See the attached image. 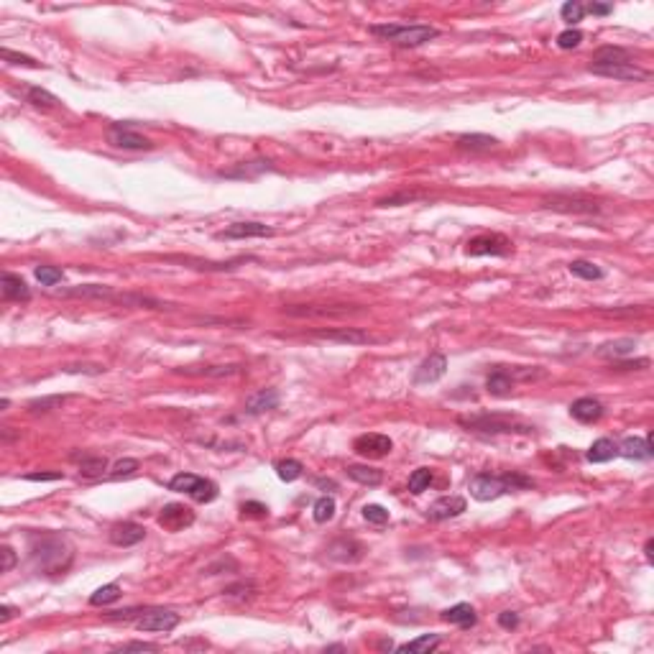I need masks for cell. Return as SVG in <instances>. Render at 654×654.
<instances>
[{"label":"cell","mask_w":654,"mask_h":654,"mask_svg":"<svg viewBox=\"0 0 654 654\" xmlns=\"http://www.w3.org/2000/svg\"><path fill=\"white\" fill-rule=\"evenodd\" d=\"M353 450L358 455H363V458L379 460V458H386V455L394 450V442H391V437H386V434L368 432V434H361V437H355Z\"/></svg>","instance_id":"11"},{"label":"cell","mask_w":654,"mask_h":654,"mask_svg":"<svg viewBox=\"0 0 654 654\" xmlns=\"http://www.w3.org/2000/svg\"><path fill=\"white\" fill-rule=\"evenodd\" d=\"M0 287H3V299H8V302H28L31 299V289H28V284L20 279L18 274L6 271V274H3V281H0Z\"/></svg>","instance_id":"22"},{"label":"cell","mask_w":654,"mask_h":654,"mask_svg":"<svg viewBox=\"0 0 654 654\" xmlns=\"http://www.w3.org/2000/svg\"><path fill=\"white\" fill-rule=\"evenodd\" d=\"M72 460L80 465L82 478H100V475L107 470V460L102 458V455L82 453V455H72Z\"/></svg>","instance_id":"24"},{"label":"cell","mask_w":654,"mask_h":654,"mask_svg":"<svg viewBox=\"0 0 654 654\" xmlns=\"http://www.w3.org/2000/svg\"><path fill=\"white\" fill-rule=\"evenodd\" d=\"M363 519H366L368 524L381 527V524H386L388 521V511L384 506H379V504H368V506H363Z\"/></svg>","instance_id":"43"},{"label":"cell","mask_w":654,"mask_h":654,"mask_svg":"<svg viewBox=\"0 0 654 654\" xmlns=\"http://www.w3.org/2000/svg\"><path fill=\"white\" fill-rule=\"evenodd\" d=\"M314 338L320 340H330V343H343V345H366V343H374L376 338L361 327H335V330H317Z\"/></svg>","instance_id":"14"},{"label":"cell","mask_w":654,"mask_h":654,"mask_svg":"<svg viewBox=\"0 0 654 654\" xmlns=\"http://www.w3.org/2000/svg\"><path fill=\"white\" fill-rule=\"evenodd\" d=\"M570 417L583 424H590V422H598L603 417V404L593 396H581L570 404Z\"/></svg>","instance_id":"17"},{"label":"cell","mask_w":654,"mask_h":654,"mask_svg":"<svg viewBox=\"0 0 654 654\" xmlns=\"http://www.w3.org/2000/svg\"><path fill=\"white\" fill-rule=\"evenodd\" d=\"M445 374H448V358L442 353H432L417 366L412 381L414 386H429V384H437Z\"/></svg>","instance_id":"12"},{"label":"cell","mask_w":654,"mask_h":654,"mask_svg":"<svg viewBox=\"0 0 654 654\" xmlns=\"http://www.w3.org/2000/svg\"><path fill=\"white\" fill-rule=\"evenodd\" d=\"M652 437H654L652 432H649L647 437H626V440L619 445V455H624L629 460H649L654 455Z\"/></svg>","instance_id":"19"},{"label":"cell","mask_w":654,"mask_h":654,"mask_svg":"<svg viewBox=\"0 0 654 654\" xmlns=\"http://www.w3.org/2000/svg\"><path fill=\"white\" fill-rule=\"evenodd\" d=\"M143 537H146V529L136 521H123V524H115L110 529V542L118 547H133V545L143 542Z\"/></svg>","instance_id":"18"},{"label":"cell","mask_w":654,"mask_h":654,"mask_svg":"<svg viewBox=\"0 0 654 654\" xmlns=\"http://www.w3.org/2000/svg\"><path fill=\"white\" fill-rule=\"evenodd\" d=\"M0 54H3V59H6L8 64H20V67H31V69L41 67L34 57H26V54H16V52H11V49H3Z\"/></svg>","instance_id":"44"},{"label":"cell","mask_w":654,"mask_h":654,"mask_svg":"<svg viewBox=\"0 0 654 654\" xmlns=\"http://www.w3.org/2000/svg\"><path fill=\"white\" fill-rule=\"evenodd\" d=\"M202 376H213V379H220V376H233L241 374V366H210L205 371H200Z\"/></svg>","instance_id":"47"},{"label":"cell","mask_w":654,"mask_h":654,"mask_svg":"<svg viewBox=\"0 0 654 654\" xmlns=\"http://www.w3.org/2000/svg\"><path fill=\"white\" fill-rule=\"evenodd\" d=\"M560 16H562V20H568L570 26H575V23L583 20V16H585V6L578 3V0H568V3L560 8Z\"/></svg>","instance_id":"42"},{"label":"cell","mask_w":654,"mask_h":654,"mask_svg":"<svg viewBox=\"0 0 654 654\" xmlns=\"http://www.w3.org/2000/svg\"><path fill=\"white\" fill-rule=\"evenodd\" d=\"M652 545H654V542L649 540V542H647V547H644V552H647V560H649V562H652Z\"/></svg>","instance_id":"57"},{"label":"cell","mask_w":654,"mask_h":654,"mask_svg":"<svg viewBox=\"0 0 654 654\" xmlns=\"http://www.w3.org/2000/svg\"><path fill=\"white\" fill-rule=\"evenodd\" d=\"M179 621L182 616L172 608H146L136 619V629L138 631H174L179 626Z\"/></svg>","instance_id":"7"},{"label":"cell","mask_w":654,"mask_h":654,"mask_svg":"<svg viewBox=\"0 0 654 654\" xmlns=\"http://www.w3.org/2000/svg\"><path fill=\"white\" fill-rule=\"evenodd\" d=\"M312 516L317 524H327V521L335 516V499L333 496H322V499L314 501L312 506Z\"/></svg>","instance_id":"37"},{"label":"cell","mask_w":654,"mask_h":654,"mask_svg":"<svg viewBox=\"0 0 654 654\" xmlns=\"http://www.w3.org/2000/svg\"><path fill=\"white\" fill-rule=\"evenodd\" d=\"M194 524V511L184 504H167L161 509L159 514V527H164L167 532H182Z\"/></svg>","instance_id":"13"},{"label":"cell","mask_w":654,"mask_h":654,"mask_svg":"<svg viewBox=\"0 0 654 654\" xmlns=\"http://www.w3.org/2000/svg\"><path fill=\"white\" fill-rule=\"evenodd\" d=\"M136 470H138V460L136 458H123V460H118L113 468H110V478L113 481H121V478H131V475H136Z\"/></svg>","instance_id":"41"},{"label":"cell","mask_w":654,"mask_h":654,"mask_svg":"<svg viewBox=\"0 0 654 654\" xmlns=\"http://www.w3.org/2000/svg\"><path fill=\"white\" fill-rule=\"evenodd\" d=\"M414 200H417V194H396V197L379 200L376 205H379V207H394V205H399V202H414Z\"/></svg>","instance_id":"51"},{"label":"cell","mask_w":654,"mask_h":654,"mask_svg":"<svg viewBox=\"0 0 654 654\" xmlns=\"http://www.w3.org/2000/svg\"><path fill=\"white\" fill-rule=\"evenodd\" d=\"M156 644H148V641H128V644H121L118 652H156Z\"/></svg>","instance_id":"48"},{"label":"cell","mask_w":654,"mask_h":654,"mask_svg":"<svg viewBox=\"0 0 654 654\" xmlns=\"http://www.w3.org/2000/svg\"><path fill=\"white\" fill-rule=\"evenodd\" d=\"M614 11V6H603V3H590V6H585V13H593V16H608Z\"/></svg>","instance_id":"54"},{"label":"cell","mask_w":654,"mask_h":654,"mask_svg":"<svg viewBox=\"0 0 654 654\" xmlns=\"http://www.w3.org/2000/svg\"><path fill=\"white\" fill-rule=\"evenodd\" d=\"M327 554L338 562H358L363 557V545L353 537H343L327 547Z\"/></svg>","instance_id":"20"},{"label":"cell","mask_w":654,"mask_h":654,"mask_svg":"<svg viewBox=\"0 0 654 654\" xmlns=\"http://www.w3.org/2000/svg\"><path fill=\"white\" fill-rule=\"evenodd\" d=\"M0 554H3V565H0V570H3V573H11V570L16 568V562H18L13 547H8V545H6V547L0 549Z\"/></svg>","instance_id":"49"},{"label":"cell","mask_w":654,"mask_h":654,"mask_svg":"<svg viewBox=\"0 0 654 654\" xmlns=\"http://www.w3.org/2000/svg\"><path fill=\"white\" fill-rule=\"evenodd\" d=\"M169 491L174 494H187L200 504H210V501L218 499V486H215L210 478H202V475L194 473H177L169 481Z\"/></svg>","instance_id":"6"},{"label":"cell","mask_w":654,"mask_h":654,"mask_svg":"<svg viewBox=\"0 0 654 654\" xmlns=\"http://www.w3.org/2000/svg\"><path fill=\"white\" fill-rule=\"evenodd\" d=\"M36 279H39L41 287H57L61 279H64V271L57 266H36Z\"/></svg>","instance_id":"40"},{"label":"cell","mask_w":654,"mask_h":654,"mask_svg":"<svg viewBox=\"0 0 654 654\" xmlns=\"http://www.w3.org/2000/svg\"><path fill=\"white\" fill-rule=\"evenodd\" d=\"M268 169H271V161L258 159V161H248V164H241L238 169H230V172H220V177H227V179H254V177L268 172Z\"/></svg>","instance_id":"30"},{"label":"cell","mask_w":654,"mask_h":654,"mask_svg":"<svg viewBox=\"0 0 654 654\" xmlns=\"http://www.w3.org/2000/svg\"><path fill=\"white\" fill-rule=\"evenodd\" d=\"M499 141L494 138V136H486V133H463L458 136V148H463V151H488V148H494Z\"/></svg>","instance_id":"32"},{"label":"cell","mask_w":654,"mask_h":654,"mask_svg":"<svg viewBox=\"0 0 654 654\" xmlns=\"http://www.w3.org/2000/svg\"><path fill=\"white\" fill-rule=\"evenodd\" d=\"M616 455H619V445H616L611 437H601V440H595L593 445H590V450L585 453V460L588 463H608V460H614Z\"/></svg>","instance_id":"26"},{"label":"cell","mask_w":654,"mask_h":654,"mask_svg":"<svg viewBox=\"0 0 654 654\" xmlns=\"http://www.w3.org/2000/svg\"><path fill=\"white\" fill-rule=\"evenodd\" d=\"M588 69L601 77H614V80H647L649 72L634 64V59L629 57L626 49L621 47H601L590 57Z\"/></svg>","instance_id":"2"},{"label":"cell","mask_w":654,"mask_h":654,"mask_svg":"<svg viewBox=\"0 0 654 654\" xmlns=\"http://www.w3.org/2000/svg\"><path fill=\"white\" fill-rule=\"evenodd\" d=\"M26 100L31 102V105H36V107H57V105H59V97H57V95H52L49 90H44V87H28V90H26Z\"/></svg>","instance_id":"35"},{"label":"cell","mask_w":654,"mask_h":654,"mask_svg":"<svg viewBox=\"0 0 654 654\" xmlns=\"http://www.w3.org/2000/svg\"><path fill=\"white\" fill-rule=\"evenodd\" d=\"M468 509V501L463 496H442L434 504H429L427 509V519L432 521H445L453 519V516H460Z\"/></svg>","instance_id":"15"},{"label":"cell","mask_w":654,"mask_h":654,"mask_svg":"<svg viewBox=\"0 0 654 654\" xmlns=\"http://www.w3.org/2000/svg\"><path fill=\"white\" fill-rule=\"evenodd\" d=\"M302 470H304V465H302L299 460H294V458L276 463V475H279L284 483H292V481H297V478H302Z\"/></svg>","instance_id":"38"},{"label":"cell","mask_w":654,"mask_h":654,"mask_svg":"<svg viewBox=\"0 0 654 654\" xmlns=\"http://www.w3.org/2000/svg\"><path fill=\"white\" fill-rule=\"evenodd\" d=\"M345 473H347V478H353L355 483H363V486H381V481H384V473H381L379 468H374V465H347L345 468Z\"/></svg>","instance_id":"28"},{"label":"cell","mask_w":654,"mask_h":654,"mask_svg":"<svg viewBox=\"0 0 654 654\" xmlns=\"http://www.w3.org/2000/svg\"><path fill=\"white\" fill-rule=\"evenodd\" d=\"M26 481H34V483H41V481H59L61 473H28L23 475Z\"/></svg>","instance_id":"53"},{"label":"cell","mask_w":654,"mask_h":654,"mask_svg":"<svg viewBox=\"0 0 654 654\" xmlns=\"http://www.w3.org/2000/svg\"><path fill=\"white\" fill-rule=\"evenodd\" d=\"M532 486H534V481L524 473H504V475L481 473L470 481V496H473L475 501H494L504 494L524 491V488H532Z\"/></svg>","instance_id":"3"},{"label":"cell","mask_w":654,"mask_h":654,"mask_svg":"<svg viewBox=\"0 0 654 654\" xmlns=\"http://www.w3.org/2000/svg\"><path fill=\"white\" fill-rule=\"evenodd\" d=\"M499 626L516 629L519 626V614H516V611H504V614H499Z\"/></svg>","instance_id":"50"},{"label":"cell","mask_w":654,"mask_h":654,"mask_svg":"<svg viewBox=\"0 0 654 654\" xmlns=\"http://www.w3.org/2000/svg\"><path fill=\"white\" fill-rule=\"evenodd\" d=\"M69 396H64V394H54V396H41V399H34V401H28V409L34 414H39V412H52V409H59L64 401H67Z\"/></svg>","instance_id":"39"},{"label":"cell","mask_w":654,"mask_h":654,"mask_svg":"<svg viewBox=\"0 0 654 654\" xmlns=\"http://www.w3.org/2000/svg\"><path fill=\"white\" fill-rule=\"evenodd\" d=\"M634 347H636V340H631V338H621V340L603 343L595 353L601 355V358H614V361H621V358H626V355L634 353Z\"/></svg>","instance_id":"29"},{"label":"cell","mask_w":654,"mask_h":654,"mask_svg":"<svg viewBox=\"0 0 654 654\" xmlns=\"http://www.w3.org/2000/svg\"><path fill=\"white\" fill-rule=\"evenodd\" d=\"M442 621L455 624V626H460V629H470L478 624V614H475V608L470 606V603H458V606L442 611Z\"/></svg>","instance_id":"23"},{"label":"cell","mask_w":654,"mask_h":654,"mask_svg":"<svg viewBox=\"0 0 654 654\" xmlns=\"http://www.w3.org/2000/svg\"><path fill=\"white\" fill-rule=\"evenodd\" d=\"M486 388H488V394H494V396H509L511 394V388H514V376H511V371L496 368L494 374L486 379Z\"/></svg>","instance_id":"27"},{"label":"cell","mask_w":654,"mask_h":654,"mask_svg":"<svg viewBox=\"0 0 654 654\" xmlns=\"http://www.w3.org/2000/svg\"><path fill=\"white\" fill-rule=\"evenodd\" d=\"M440 644H442L440 634H422V636H417V639L396 647V652H401V654H429V652H434V649L440 647Z\"/></svg>","instance_id":"25"},{"label":"cell","mask_w":654,"mask_h":654,"mask_svg":"<svg viewBox=\"0 0 654 654\" xmlns=\"http://www.w3.org/2000/svg\"><path fill=\"white\" fill-rule=\"evenodd\" d=\"M581 41H583V34L578 31V28H568V31H562L560 36H557V47L560 49H575V47H581Z\"/></svg>","instance_id":"45"},{"label":"cell","mask_w":654,"mask_h":654,"mask_svg":"<svg viewBox=\"0 0 654 654\" xmlns=\"http://www.w3.org/2000/svg\"><path fill=\"white\" fill-rule=\"evenodd\" d=\"M570 274L573 276H578V279H585V281H601L603 276V268L601 266H595L593 261H583V258H578V261H573L570 263Z\"/></svg>","instance_id":"33"},{"label":"cell","mask_w":654,"mask_h":654,"mask_svg":"<svg viewBox=\"0 0 654 654\" xmlns=\"http://www.w3.org/2000/svg\"><path fill=\"white\" fill-rule=\"evenodd\" d=\"M59 294H64V297H82V299H115L118 297L110 287H100V284H85V287L67 289V292Z\"/></svg>","instance_id":"31"},{"label":"cell","mask_w":654,"mask_h":654,"mask_svg":"<svg viewBox=\"0 0 654 654\" xmlns=\"http://www.w3.org/2000/svg\"><path fill=\"white\" fill-rule=\"evenodd\" d=\"M107 141H110V146L126 148V151H151V148H154V143H151L146 136L136 133L133 128L126 126V123H123V126L118 123V126L110 128Z\"/></svg>","instance_id":"10"},{"label":"cell","mask_w":654,"mask_h":654,"mask_svg":"<svg viewBox=\"0 0 654 654\" xmlns=\"http://www.w3.org/2000/svg\"><path fill=\"white\" fill-rule=\"evenodd\" d=\"M317 486H320V488H333V491H335V488H338V483L330 481V478H317Z\"/></svg>","instance_id":"56"},{"label":"cell","mask_w":654,"mask_h":654,"mask_svg":"<svg viewBox=\"0 0 654 654\" xmlns=\"http://www.w3.org/2000/svg\"><path fill=\"white\" fill-rule=\"evenodd\" d=\"M276 407H279V391L276 388H261V391H256L254 396L246 399L248 417H258V414H266Z\"/></svg>","instance_id":"21"},{"label":"cell","mask_w":654,"mask_h":654,"mask_svg":"<svg viewBox=\"0 0 654 654\" xmlns=\"http://www.w3.org/2000/svg\"><path fill=\"white\" fill-rule=\"evenodd\" d=\"M16 614H18V611H16L13 606H0V621H3V624H6V621H11V619H13Z\"/></svg>","instance_id":"55"},{"label":"cell","mask_w":654,"mask_h":654,"mask_svg":"<svg viewBox=\"0 0 654 654\" xmlns=\"http://www.w3.org/2000/svg\"><path fill=\"white\" fill-rule=\"evenodd\" d=\"M468 256H509L511 254V241L506 235L491 233V235H475L465 246Z\"/></svg>","instance_id":"9"},{"label":"cell","mask_w":654,"mask_h":654,"mask_svg":"<svg viewBox=\"0 0 654 654\" xmlns=\"http://www.w3.org/2000/svg\"><path fill=\"white\" fill-rule=\"evenodd\" d=\"M368 31L376 39L391 41L396 47H422V44H429L432 39L440 36L437 28L424 26V23H414V26H404V23H374Z\"/></svg>","instance_id":"4"},{"label":"cell","mask_w":654,"mask_h":654,"mask_svg":"<svg viewBox=\"0 0 654 654\" xmlns=\"http://www.w3.org/2000/svg\"><path fill=\"white\" fill-rule=\"evenodd\" d=\"M121 585L118 583H107V585H100L90 595V606H110V603L121 601Z\"/></svg>","instance_id":"34"},{"label":"cell","mask_w":654,"mask_h":654,"mask_svg":"<svg viewBox=\"0 0 654 654\" xmlns=\"http://www.w3.org/2000/svg\"><path fill=\"white\" fill-rule=\"evenodd\" d=\"M271 235H274V227L263 225V222H233L222 233H218V238L243 241V238H271Z\"/></svg>","instance_id":"16"},{"label":"cell","mask_w":654,"mask_h":654,"mask_svg":"<svg viewBox=\"0 0 654 654\" xmlns=\"http://www.w3.org/2000/svg\"><path fill=\"white\" fill-rule=\"evenodd\" d=\"M460 424L468 427L470 432H481V434H501V432H532L534 427L524 424L519 420H511V417H496V414H478V417H460Z\"/></svg>","instance_id":"5"},{"label":"cell","mask_w":654,"mask_h":654,"mask_svg":"<svg viewBox=\"0 0 654 654\" xmlns=\"http://www.w3.org/2000/svg\"><path fill=\"white\" fill-rule=\"evenodd\" d=\"M432 481H434V475L429 468H417V470L409 475V491H412V494H424V491L432 486Z\"/></svg>","instance_id":"36"},{"label":"cell","mask_w":654,"mask_h":654,"mask_svg":"<svg viewBox=\"0 0 654 654\" xmlns=\"http://www.w3.org/2000/svg\"><path fill=\"white\" fill-rule=\"evenodd\" d=\"M64 371H67V374H93V376H97V374H102L105 368L102 366H67Z\"/></svg>","instance_id":"52"},{"label":"cell","mask_w":654,"mask_h":654,"mask_svg":"<svg viewBox=\"0 0 654 654\" xmlns=\"http://www.w3.org/2000/svg\"><path fill=\"white\" fill-rule=\"evenodd\" d=\"M243 516H256V519H263V516H268V506L266 504H258V501H246L241 506Z\"/></svg>","instance_id":"46"},{"label":"cell","mask_w":654,"mask_h":654,"mask_svg":"<svg viewBox=\"0 0 654 654\" xmlns=\"http://www.w3.org/2000/svg\"><path fill=\"white\" fill-rule=\"evenodd\" d=\"M545 207L557 210V213H575V215H595L601 213V205L583 194H552L545 200Z\"/></svg>","instance_id":"8"},{"label":"cell","mask_w":654,"mask_h":654,"mask_svg":"<svg viewBox=\"0 0 654 654\" xmlns=\"http://www.w3.org/2000/svg\"><path fill=\"white\" fill-rule=\"evenodd\" d=\"M28 554H31V562L36 565V570L47 575H59L67 573L69 565H72L74 547L64 534L36 532L28 537Z\"/></svg>","instance_id":"1"}]
</instances>
